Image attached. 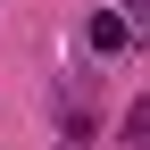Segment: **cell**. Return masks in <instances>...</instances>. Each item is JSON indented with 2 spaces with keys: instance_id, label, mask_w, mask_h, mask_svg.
Segmentation results:
<instances>
[{
  "instance_id": "6da1fadb",
  "label": "cell",
  "mask_w": 150,
  "mask_h": 150,
  "mask_svg": "<svg viewBox=\"0 0 150 150\" xmlns=\"http://www.w3.org/2000/svg\"><path fill=\"white\" fill-rule=\"evenodd\" d=\"M92 50H125V17H92Z\"/></svg>"
}]
</instances>
